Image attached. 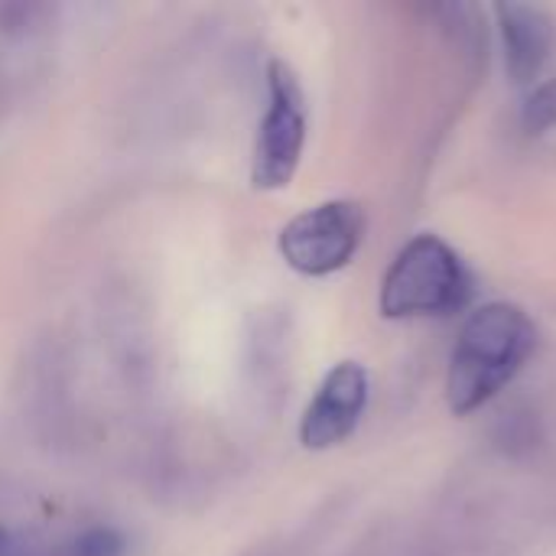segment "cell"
<instances>
[{"mask_svg":"<svg viewBox=\"0 0 556 556\" xmlns=\"http://www.w3.org/2000/svg\"><path fill=\"white\" fill-rule=\"evenodd\" d=\"M538 345L531 316L515 303H485L459 329L446 371V404L469 417L502 394Z\"/></svg>","mask_w":556,"mask_h":556,"instance_id":"obj_1","label":"cell"},{"mask_svg":"<svg viewBox=\"0 0 556 556\" xmlns=\"http://www.w3.org/2000/svg\"><path fill=\"white\" fill-rule=\"evenodd\" d=\"M472 300V274L440 235L410 238L391 261L378 309L384 319L453 316Z\"/></svg>","mask_w":556,"mask_h":556,"instance_id":"obj_2","label":"cell"},{"mask_svg":"<svg viewBox=\"0 0 556 556\" xmlns=\"http://www.w3.org/2000/svg\"><path fill=\"white\" fill-rule=\"evenodd\" d=\"M306 147V94L296 72L274 59L267 65V111L257 127L251 182L261 192L290 186Z\"/></svg>","mask_w":556,"mask_h":556,"instance_id":"obj_3","label":"cell"},{"mask_svg":"<svg viewBox=\"0 0 556 556\" xmlns=\"http://www.w3.org/2000/svg\"><path fill=\"white\" fill-rule=\"evenodd\" d=\"M365 208L352 199L319 202L290 218L277 238L280 257L303 277H329L352 264L365 241Z\"/></svg>","mask_w":556,"mask_h":556,"instance_id":"obj_4","label":"cell"},{"mask_svg":"<svg viewBox=\"0 0 556 556\" xmlns=\"http://www.w3.org/2000/svg\"><path fill=\"white\" fill-rule=\"evenodd\" d=\"M368 407V371L358 362H339L316 388L300 420V443L313 453L345 443Z\"/></svg>","mask_w":556,"mask_h":556,"instance_id":"obj_5","label":"cell"},{"mask_svg":"<svg viewBox=\"0 0 556 556\" xmlns=\"http://www.w3.org/2000/svg\"><path fill=\"white\" fill-rule=\"evenodd\" d=\"M502 46H505V68L515 85H534L551 62L556 46L554 16L538 3L502 0L492 7Z\"/></svg>","mask_w":556,"mask_h":556,"instance_id":"obj_6","label":"cell"},{"mask_svg":"<svg viewBox=\"0 0 556 556\" xmlns=\"http://www.w3.org/2000/svg\"><path fill=\"white\" fill-rule=\"evenodd\" d=\"M59 556H127V538L117 528L94 525L59 541Z\"/></svg>","mask_w":556,"mask_h":556,"instance_id":"obj_7","label":"cell"},{"mask_svg":"<svg viewBox=\"0 0 556 556\" xmlns=\"http://www.w3.org/2000/svg\"><path fill=\"white\" fill-rule=\"evenodd\" d=\"M521 127L528 134H547L556 127V78L534 85V91L528 94L525 108H521Z\"/></svg>","mask_w":556,"mask_h":556,"instance_id":"obj_8","label":"cell"},{"mask_svg":"<svg viewBox=\"0 0 556 556\" xmlns=\"http://www.w3.org/2000/svg\"><path fill=\"white\" fill-rule=\"evenodd\" d=\"M0 556H59V544H42L33 534L0 525Z\"/></svg>","mask_w":556,"mask_h":556,"instance_id":"obj_9","label":"cell"}]
</instances>
